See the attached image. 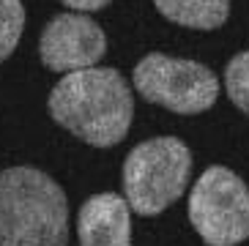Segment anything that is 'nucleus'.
Returning a JSON list of instances; mask_svg holds the SVG:
<instances>
[{"label":"nucleus","instance_id":"obj_9","mask_svg":"<svg viewBox=\"0 0 249 246\" xmlns=\"http://www.w3.org/2000/svg\"><path fill=\"white\" fill-rule=\"evenodd\" d=\"M25 30L22 0H0V63L17 50Z\"/></svg>","mask_w":249,"mask_h":246},{"label":"nucleus","instance_id":"obj_3","mask_svg":"<svg viewBox=\"0 0 249 246\" xmlns=\"http://www.w3.org/2000/svg\"><path fill=\"white\" fill-rule=\"evenodd\" d=\"M192 151L178 137H154L134 145L124 161L126 203L140 216H156L186 192Z\"/></svg>","mask_w":249,"mask_h":246},{"label":"nucleus","instance_id":"obj_2","mask_svg":"<svg viewBox=\"0 0 249 246\" xmlns=\"http://www.w3.org/2000/svg\"><path fill=\"white\" fill-rule=\"evenodd\" d=\"M0 246H69V203L36 167L0 173Z\"/></svg>","mask_w":249,"mask_h":246},{"label":"nucleus","instance_id":"obj_8","mask_svg":"<svg viewBox=\"0 0 249 246\" xmlns=\"http://www.w3.org/2000/svg\"><path fill=\"white\" fill-rule=\"evenodd\" d=\"M164 19L192 30L222 28L230 17V0H154Z\"/></svg>","mask_w":249,"mask_h":246},{"label":"nucleus","instance_id":"obj_1","mask_svg":"<svg viewBox=\"0 0 249 246\" xmlns=\"http://www.w3.org/2000/svg\"><path fill=\"white\" fill-rule=\"evenodd\" d=\"M52 121L93 148H112L129 134L134 99L118 69L63 74L50 93Z\"/></svg>","mask_w":249,"mask_h":246},{"label":"nucleus","instance_id":"obj_7","mask_svg":"<svg viewBox=\"0 0 249 246\" xmlns=\"http://www.w3.org/2000/svg\"><path fill=\"white\" fill-rule=\"evenodd\" d=\"M126 197L102 192L82 203L77 213L80 246H132V213Z\"/></svg>","mask_w":249,"mask_h":246},{"label":"nucleus","instance_id":"obj_11","mask_svg":"<svg viewBox=\"0 0 249 246\" xmlns=\"http://www.w3.org/2000/svg\"><path fill=\"white\" fill-rule=\"evenodd\" d=\"M63 6H69L77 14H85V11H102L104 6H110L112 0H60Z\"/></svg>","mask_w":249,"mask_h":246},{"label":"nucleus","instance_id":"obj_4","mask_svg":"<svg viewBox=\"0 0 249 246\" xmlns=\"http://www.w3.org/2000/svg\"><path fill=\"white\" fill-rule=\"evenodd\" d=\"M132 82L145 102L178 115L205 112L219 96V82L208 66L186 58H170L161 52H151L134 66Z\"/></svg>","mask_w":249,"mask_h":246},{"label":"nucleus","instance_id":"obj_5","mask_svg":"<svg viewBox=\"0 0 249 246\" xmlns=\"http://www.w3.org/2000/svg\"><path fill=\"white\" fill-rule=\"evenodd\" d=\"M189 222L208 246L249 238V189L227 167H208L189 194Z\"/></svg>","mask_w":249,"mask_h":246},{"label":"nucleus","instance_id":"obj_10","mask_svg":"<svg viewBox=\"0 0 249 246\" xmlns=\"http://www.w3.org/2000/svg\"><path fill=\"white\" fill-rule=\"evenodd\" d=\"M225 90L230 102L249 115V52H238L225 66Z\"/></svg>","mask_w":249,"mask_h":246},{"label":"nucleus","instance_id":"obj_6","mask_svg":"<svg viewBox=\"0 0 249 246\" xmlns=\"http://www.w3.org/2000/svg\"><path fill=\"white\" fill-rule=\"evenodd\" d=\"M107 52V36L90 17L66 11L47 22L38 38V58L50 71H85Z\"/></svg>","mask_w":249,"mask_h":246}]
</instances>
